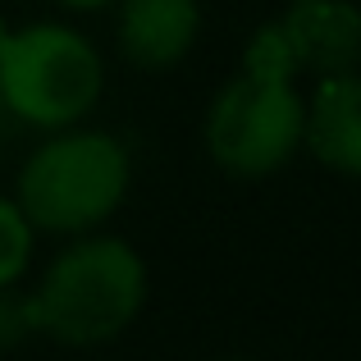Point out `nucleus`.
<instances>
[{
    "mask_svg": "<svg viewBox=\"0 0 361 361\" xmlns=\"http://www.w3.org/2000/svg\"><path fill=\"white\" fill-rule=\"evenodd\" d=\"M293 51L283 42L279 23L261 27L247 46V73L215 97L211 119H206V142L211 156L229 174L261 178L274 174L302 142V110L293 92Z\"/></svg>",
    "mask_w": 361,
    "mask_h": 361,
    "instance_id": "1",
    "label": "nucleus"
},
{
    "mask_svg": "<svg viewBox=\"0 0 361 361\" xmlns=\"http://www.w3.org/2000/svg\"><path fill=\"white\" fill-rule=\"evenodd\" d=\"M147 270L137 252L119 238H87L46 270L42 288L27 298L32 329L69 348H92L115 338L142 307Z\"/></svg>",
    "mask_w": 361,
    "mask_h": 361,
    "instance_id": "2",
    "label": "nucleus"
},
{
    "mask_svg": "<svg viewBox=\"0 0 361 361\" xmlns=\"http://www.w3.org/2000/svg\"><path fill=\"white\" fill-rule=\"evenodd\" d=\"M128 151L106 133H64L27 156L18 174V211L51 233L101 224L123 202Z\"/></svg>",
    "mask_w": 361,
    "mask_h": 361,
    "instance_id": "3",
    "label": "nucleus"
},
{
    "mask_svg": "<svg viewBox=\"0 0 361 361\" xmlns=\"http://www.w3.org/2000/svg\"><path fill=\"white\" fill-rule=\"evenodd\" d=\"M101 97V60L87 37L60 23H37L0 37V101L14 119L64 128Z\"/></svg>",
    "mask_w": 361,
    "mask_h": 361,
    "instance_id": "4",
    "label": "nucleus"
},
{
    "mask_svg": "<svg viewBox=\"0 0 361 361\" xmlns=\"http://www.w3.org/2000/svg\"><path fill=\"white\" fill-rule=\"evenodd\" d=\"M298 69L320 78L353 73L361 60V9L353 0H293L279 23Z\"/></svg>",
    "mask_w": 361,
    "mask_h": 361,
    "instance_id": "5",
    "label": "nucleus"
},
{
    "mask_svg": "<svg viewBox=\"0 0 361 361\" xmlns=\"http://www.w3.org/2000/svg\"><path fill=\"white\" fill-rule=\"evenodd\" d=\"M302 142L316 151L320 165L361 178V73L357 69L320 82L316 101L302 119Z\"/></svg>",
    "mask_w": 361,
    "mask_h": 361,
    "instance_id": "6",
    "label": "nucleus"
},
{
    "mask_svg": "<svg viewBox=\"0 0 361 361\" xmlns=\"http://www.w3.org/2000/svg\"><path fill=\"white\" fill-rule=\"evenodd\" d=\"M202 27L197 0H123L119 46L142 69H169L188 55Z\"/></svg>",
    "mask_w": 361,
    "mask_h": 361,
    "instance_id": "7",
    "label": "nucleus"
},
{
    "mask_svg": "<svg viewBox=\"0 0 361 361\" xmlns=\"http://www.w3.org/2000/svg\"><path fill=\"white\" fill-rule=\"evenodd\" d=\"M27 252H32V224L18 211V202L0 197V288H9L23 274Z\"/></svg>",
    "mask_w": 361,
    "mask_h": 361,
    "instance_id": "8",
    "label": "nucleus"
},
{
    "mask_svg": "<svg viewBox=\"0 0 361 361\" xmlns=\"http://www.w3.org/2000/svg\"><path fill=\"white\" fill-rule=\"evenodd\" d=\"M32 329V316H27V302L18 298H5V288H0V348H14L18 338Z\"/></svg>",
    "mask_w": 361,
    "mask_h": 361,
    "instance_id": "9",
    "label": "nucleus"
},
{
    "mask_svg": "<svg viewBox=\"0 0 361 361\" xmlns=\"http://www.w3.org/2000/svg\"><path fill=\"white\" fill-rule=\"evenodd\" d=\"M64 5H78V9H97V5H110V0H64Z\"/></svg>",
    "mask_w": 361,
    "mask_h": 361,
    "instance_id": "10",
    "label": "nucleus"
},
{
    "mask_svg": "<svg viewBox=\"0 0 361 361\" xmlns=\"http://www.w3.org/2000/svg\"><path fill=\"white\" fill-rule=\"evenodd\" d=\"M0 37H5V32H0Z\"/></svg>",
    "mask_w": 361,
    "mask_h": 361,
    "instance_id": "11",
    "label": "nucleus"
}]
</instances>
